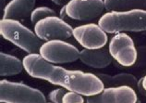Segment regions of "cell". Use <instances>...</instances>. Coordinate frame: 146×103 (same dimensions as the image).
<instances>
[{
  "mask_svg": "<svg viewBox=\"0 0 146 103\" xmlns=\"http://www.w3.org/2000/svg\"><path fill=\"white\" fill-rule=\"evenodd\" d=\"M98 25L106 33L146 32V10L109 11L101 16Z\"/></svg>",
  "mask_w": 146,
  "mask_h": 103,
  "instance_id": "obj_2",
  "label": "cell"
},
{
  "mask_svg": "<svg viewBox=\"0 0 146 103\" xmlns=\"http://www.w3.org/2000/svg\"><path fill=\"white\" fill-rule=\"evenodd\" d=\"M0 34L4 39L29 54L38 53L44 44L35 33L15 20L2 19L0 21Z\"/></svg>",
  "mask_w": 146,
  "mask_h": 103,
  "instance_id": "obj_3",
  "label": "cell"
},
{
  "mask_svg": "<svg viewBox=\"0 0 146 103\" xmlns=\"http://www.w3.org/2000/svg\"><path fill=\"white\" fill-rule=\"evenodd\" d=\"M141 79H143V89L146 91V74Z\"/></svg>",
  "mask_w": 146,
  "mask_h": 103,
  "instance_id": "obj_22",
  "label": "cell"
},
{
  "mask_svg": "<svg viewBox=\"0 0 146 103\" xmlns=\"http://www.w3.org/2000/svg\"><path fill=\"white\" fill-rule=\"evenodd\" d=\"M107 11H129L146 9V0H104Z\"/></svg>",
  "mask_w": 146,
  "mask_h": 103,
  "instance_id": "obj_16",
  "label": "cell"
},
{
  "mask_svg": "<svg viewBox=\"0 0 146 103\" xmlns=\"http://www.w3.org/2000/svg\"><path fill=\"white\" fill-rule=\"evenodd\" d=\"M73 29L61 18L51 16L41 20L34 25V33L42 41L65 40L73 35Z\"/></svg>",
  "mask_w": 146,
  "mask_h": 103,
  "instance_id": "obj_6",
  "label": "cell"
},
{
  "mask_svg": "<svg viewBox=\"0 0 146 103\" xmlns=\"http://www.w3.org/2000/svg\"><path fill=\"white\" fill-rule=\"evenodd\" d=\"M134 88L129 86H108L94 96L88 97L87 103H137Z\"/></svg>",
  "mask_w": 146,
  "mask_h": 103,
  "instance_id": "obj_10",
  "label": "cell"
},
{
  "mask_svg": "<svg viewBox=\"0 0 146 103\" xmlns=\"http://www.w3.org/2000/svg\"><path fill=\"white\" fill-rule=\"evenodd\" d=\"M65 94H66V89L63 88V87L54 89L48 95L49 100L52 103H62L63 97Z\"/></svg>",
  "mask_w": 146,
  "mask_h": 103,
  "instance_id": "obj_19",
  "label": "cell"
},
{
  "mask_svg": "<svg viewBox=\"0 0 146 103\" xmlns=\"http://www.w3.org/2000/svg\"><path fill=\"white\" fill-rule=\"evenodd\" d=\"M59 15H60V18L64 20L66 22H70L71 21V19L68 17V15L67 14V11H66V6H64L63 7H61L60 9V12H59Z\"/></svg>",
  "mask_w": 146,
  "mask_h": 103,
  "instance_id": "obj_20",
  "label": "cell"
},
{
  "mask_svg": "<svg viewBox=\"0 0 146 103\" xmlns=\"http://www.w3.org/2000/svg\"><path fill=\"white\" fill-rule=\"evenodd\" d=\"M47 82L86 97L97 95L105 88L104 83L96 74L82 71L67 70L56 65H54Z\"/></svg>",
  "mask_w": 146,
  "mask_h": 103,
  "instance_id": "obj_1",
  "label": "cell"
},
{
  "mask_svg": "<svg viewBox=\"0 0 146 103\" xmlns=\"http://www.w3.org/2000/svg\"><path fill=\"white\" fill-rule=\"evenodd\" d=\"M79 49L64 40H50L42 45L39 54L50 63H71L80 60Z\"/></svg>",
  "mask_w": 146,
  "mask_h": 103,
  "instance_id": "obj_5",
  "label": "cell"
},
{
  "mask_svg": "<svg viewBox=\"0 0 146 103\" xmlns=\"http://www.w3.org/2000/svg\"><path fill=\"white\" fill-rule=\"evenodd\" d=\"M24 69L23 62L13 55L7 53H0V75L13 76L17 75Z\"/></svg>",
  "mask_w": 146,
  "mask_h": 103,
  "instance_id": "obj_14",
  "label": "cell"
},
{
  "mask_svg": "<svg viewBox=\"0 0 146 103\" xmlns=\"http://www.w3.org/2000/svg\"><path fill=\"white\" fill-rule=\"evenodd\" d=\"M22 62L24 70L30 76L45 81L47 80L48 75L54 66L53 63L45 60L39 53H31L26 55L22 60Z\"/></svg>",
  "mask_w": 146,
  "mask_h": 103,
  "instance_id": "obj_11",
  "label": "cell"
},
{
  "mask_svg": "<svg viewBox=\"0 0 146 103\" xmlns=\"http://www.w3.org/2000/svg\"><path fill=\"white\" fill-rule=\"evenodd\" d=\"M1 103H46V98L39 89L23 83L0 81Z\"/></svg>",
  "mask_w": 146,
  "mask_h": 103,
  "instance_id": "obj_4",
  "label": "cell"
},
{
  "mask_svg": "<svg viewBox=\"0 0 146 103\" xmlns=\"http://www.w3.org/2000/svg\"><path fill=\"white\" fill-rule=\"evenodd\" d=\"M76 41L85 49H100L107 43V34L98 24L80 25L73 30Z\"/></svg>",
  "mask_w": 146,
  "mask_h": 103,
  "instance_id": "obj_9",
  "label": "cell"
},
{
  "mask_svg": "<svg viewBox=\"0 0 146 103\" xmlns=\"http://www.w3.org/2000/svg\"><path fill=\"white\" fill-rule=\"evenodd\" d=\"M51 103H52V102H51Z\"/></svg>",
  "mask_w": 146,
  "mask_h": 103,
  "instance_id": "obj_24",
  "label": "cell"
},
{
  "mask_svg": "<svg viewBox=\"0 0 146 103\" xmlns=\"http://www.w3.org/2000/svg\"><path fill=\"white\" fill-rule=\"evenodd\" d=\"M108 50L112 58L124 67L132 66L138 58V52L132 38L125 33H116L111 38Z\"/></svg>",
  "mask_w": 146,
  "mask_h": 103,
  "instance_id": "obj_7",
  "label": "cell"
},
{
  "mask_svg": "<svg viewBox=\"0 0 146 103\" xmlns=\"http://www.w3.org/2000/svg\"><path fill=\"white\" fill-rule=\"evenodd\" d=\"M56 12L55 10L50 9L48 7H36L33 10V12L31 13V21L33 23H37L38 21H40L41 20L51 16H55Z\"/></svg>",
  "mask_w": 146,
  "mask_h": 103,
  "instance_id": "obj_17",
  "label": "cell"
},
{
  "mask_svg": "<svg viewBox=\"0 0 146 103\" xmlns=\"http://www.w3.org/2000/svg\"><path fill=\"white\" fill-rule=\"evenodd\" d=\"M52 2H54L56 5H58V6H66L67 4L70 1V0H51Z\"/></svg>",
  "mask_w": 146,
  "mask_h": 103,
  "instance_id": "obj_21",
  "label": "cell"
},
{
  "mask_svg": "<svg viewBox=\"0 0 146 103\" xmlns=\"http://www.w3.org/2000/svg\"><path fill=\"white\" fill-rule=\"evenodd\" d=\"M105 10L104 0H70L66 5V11L71 20L92 21Z\"/></svg>",
  "mask_w": 146,
  "mask_h": 103,
  "instance_id": "obj_8",
  "label": "cell"
},
{
  "mask_svg": "<svg viewBox=\"0 0 146 103\" xmlns=\"http://www.w3.org/2000/svg\"><path fill=\"white\" fill-rule=\"evenodd\" d=\"M62 103H84V98L82 95L79 93L73 92V91H68L64 95Z\"/></svg>",
  "mask_w": 146,
  "mask_h": 103,
  "instance_id": "obj_18",
  "label": "cell"
},
{
  "mask_svg": "<svg viewBox=\"0 0 146 103\" xmlns=\"http://www.w3.org/2000/svg\"><path fill=\"white\" fill-rule=\"evenodd\" d=\"M4 4H5V0H0V5H1V10L3 11L5 7H4Z\"/></svg>",
  "mask_w": 146,
  "mask_h": 103,
  "instance_id": "obj_23",
  "label": "cell"
},
{
  "mask_svg": "<svg viewBox=\"0 0 146 103\" xmlns=\"http://www.w3.org/2000/svg\"><path fill=\"white\" fill-rule=\"evenodd\" d=\"M35 0H10L3 10V18L19 21L33 12Z\"/></svg>",
  "mask_w": 146,
  "mask_h": 103,
  "instance_id": "obj_13",
  "label": "cell"
},
{
  "mask_svg": "<svg viewBox=\"0 0 146 103\" xmlns=\"http://www.w3.org/2000/svg\"><path fill=\"white\" fill-rule=\"evenodd\" d=\"M112 56L108 49L105 47L100 49H85L80 51V60L86 66L94 69L106 68L112 62Z\"/></svg>",
  "mask_w": 146,
  "mask_h": 103,
  "instance_id": "obj_12",
  "label": "cell"
},
{
  "mask_svg": "<svg viewBox=\"0 0 146 103\" xmlns=\"http://www.w3.org/2000/svg\"><path fill=\"white\" fill-rule=\"evenodd\" d=\"M98 77L102 80L104 85H107L108 86H129L132 88H137L138 80L131 74H117L115 75H109L106 74H96Z\"/></svg>",
  "mask_w": 146,
  "mask_h": 103,
  "instance_id": "obj_15",
  "label": "cell"
}]
</instances>
